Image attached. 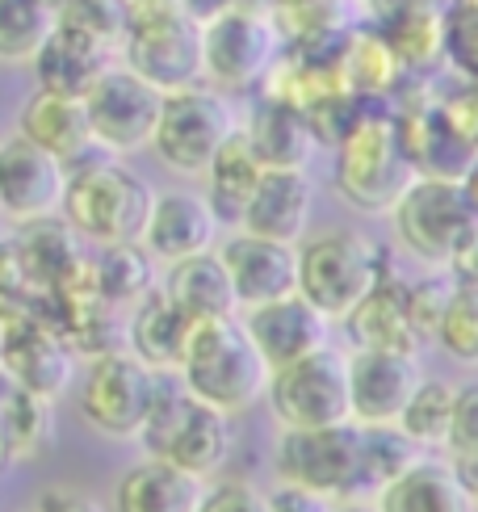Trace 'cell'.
<instances>
[{"label": "cell", "instance_id": "obj_4", "mask_svg": "<svg viewBox=\"0 0 478 512\" xmlns=\"http://www.w3.org/2000/svg\"><path fill=\"white\" fill-rule=\"evenodd\" d=\"M118 63L156 84L160 93L202 84V26L177 0H139L126 13Z\"/></svg>", "mask_w": 478, "mask_h": 512}, {"label": "cell", "instance_id": "obj_10", "mask_svg": "<svg viewBox=\"0 0 478 512\" xmlns=\"http://www.w3.org/2000/svg\"><path fill=\"white\" fill-rule=\"evenodd\" d=\"M281 47H286V38H281L273 13L227 9L223 17L202 26V80L223 93L260 89Z\"/></svg>", "mask_w": 478, "mask_h": 512}, {"label": "cell", "instance_id": "obj_48", "mask_svg": "<svg viewBox=\"0 0 478 512\" xmlns=\"http://www.w3.org/2000/svg\"><path fill=\"white\" fill-rule=\"evenodd\" d=\"M462 189H466V198H470V206L478 210V156L470 160V168L462 173Z\"/></svg>", "mask_w": 478, "mask_h": 512}, {"label": "cell", "instance_id": "obj_2", "mask_svg": "<svg viewBox=\"0 0 478 512\" xmlns=\"http://www.w3.org/2000/svg\"><path fill=\"white\" fill-rule=\"evenodd\" d=\"M416 177L420 173L399 143L390 105L365 101L349 135L336 143V168H332L336 194L361 215H390L395 202L403 198V189Z\"/></svg>", "mask_w": 478, "mask_h": 512}, {"label": "cell", "instance_id": "obj_3", "mask_svg": "<svg viewBox=\"0 0 478 512\" xmlns=\"http://www.w3.org/2000/svg\"><path fill=\"white\" fill-rule=\"evenodd\" d=\"M151 189L135 168H126L118 156H93L68 168V189H63V223L80 240L105 244H130L143 240V227L151 215Z\"/></svg>", "mask_w": 478, "mask_h": 512}, {"label": "cell", "instance_id": "obj_46", "mask_svg": "<svg viewBox=\"0 0 478 512\" xmlns=\"http://www.w3.org/2000/svg\"><path fill=\"white\" fill-rule=\"evenodd\" d=\"M177 5L198 21V26H206V21H214V17H223L227 9H239V0H177Z\"/></svg>", "mask_w": 478, "mask_h": 512}, {"label": "cell", "instance_id": "obj_42", "mask_svg": "<svg viewBox=\"0 0 478 512\" xmlns=\"http://www.w3.org/2000/svg\"><path fill=\"white\" fill-rule=\"evenodd\" d=\"M198 512H269V496L244 479H223L202 492Z\"/></svg>", "mask_w": 478, "mask_h": 512}, {"label": "cell", "instance_id": "obj_24", "mask_svg": "<svg viewBox=\"0 0 478 512\" xmlns=\"http://www.w3.org/2000/svg\"><path fill=\"white\" fill-rule=\"evenodd\" d=\"M248 147L265 168H307L311 156L319 152V139L311 131L307 114L298 105L273 101V97H256L248 118L239 122Z\"/></svg>", "mask_w": 478, "mask_h": 512}, {"label": "cell", "instance_id": "obj_17", "mask_svg": "<svg viewBox=\"0 0 478 512\" xmlns=\"http://www.w3.org/2000/svg\"><path fill=\"white\" fill-rule=\"evenodd\" d=\"M424 382L420 353L390 349H353L349 353V387L357 424H399L407 399Z\"/></svg>", "mask_w": 478, "mask_h": 512}, {"label": "cell", "instance_id": "obj_22", "mask_svg": "<svg viewBox=\"0 0 478 512\" xmlns=\"http://www.w3.org/2000/svg\"><path fill=\"white\" fill-rule=\"evenodd\" d=\"M193 324L172 298L156 286L151 294H143L126 315V349L135 353L143 366L160 370V374H177L185 361V345L193 336Z\"/></svg>", "mask_w": 478, "mask_h": 512}, {"label": "cell", "instance_id": "obj_14", "mask_svg": "<svg viewBox=\"0 0 478 512\" xmlns=\"http://www.w3.org/2000/svg\"><path fill=\"white\" fill-rule=\"evenodd\" d=\"M68 189V164L26 135L0 139V215L13 223L55 219Z\"/></svg>", "mask_w": 478, "mask_h": 512}, {"label": "cell", "instance_id": "obj_38", "mask_svg": "<svg viewBox=\"0 0 478 512\" xmlns=\"http://www.w3.org/2000/svg\"><path fill=\"white\" fill-rule=\"evenodd\" d=\"M441 63L458 80H478V0H445Z\"/></svg>", "mask_w": 478, "mask_h": 512}, {"label": "cell", "instance_id": "obj_9", "mask_svg": "<svg viewBox=\"0 0 478 512\" xmlns=\"http://www.w3.org/2000/svg\"><path fill=\"white\" fill-rule=\"evenodd\" d=\"M265 399L281 429H323V424L353 420L349 353L323 345L307 357L269 370Z\"/></svg>", "mask_w": 478, "mask_h": 512}, {"label": "cell", "instance_id": "obj_1", "mask_svg": "<svg viewBox=\"0 0 478 512\" xmlns=\"http://www.w3.org/2000/svg\"><path fill=\"white\" fill-rule=\"evenodd\" d=\"M177 374L193 399H202L227 416L252 408L256 399H265L269 387V361L252 345L239 315L198 319Z\"/></svg>", "mask_w": 478, "mask_h": 512}, {"label": "cell", "instance_id": "obj_33", "mask_svg": "<svg viewBox=\"0 0 478 512\" xmlns=\"http://www.w3.org/2000/svg\"><path fill=\"white\" fill-rule=\"evenodd\" d=\"M424 458V450L411 441L399 424H361V475L357 500H374L386 483H395Z\"/></svg>", "mask_w": 478, "mask_h": 512}, {"label": "cell", "instance_id": "obj_35", "mask_svg": "<svg viewBox=\"0 0 478 512\" xmlns=\"http://www.w3.org/2000/svg\"><path fill=\"white\" fill-rule=\"evenodd\" d=\"M59 26V0H0V63L30 68Z\"/></svg>", "mask_w": 478, "mask_h": 512}, {"label": "cell", "instance_id": "obj_51", "mask_svg": "<svg viewBox=\"0 0 478 512\" xmlns=\"http://www.w3.org/2000/svg\"><path fill=\"white\" fill-rule=\"evenodd\" d=\"M470 84H474V93H478V80H470Z\"/></svg>", "mask_w": 478, "mask_h": 512}, {"label": "cell", "instance_id": "obj_32", "mask_svg": "<svg viewBox=\"0 0 478 512\" xmlns=\"http://www.w3.org/2000/svg\"><path fill=\"white\" fill-rule=\"evenodd\" d=\"M156 265L160 261L139 240H130V244H105L97 252V261L89 265V282L97 286V294L105 298V303L130 311L143 294H151V290L160 286Z\"/></svg>", "mask_w": 478, "mask_h": 512}, {"label": "cell", "instance_id": "obj_15", "mask_svg": "<svg viewBox=\"0 0 478 512\" xmlns=\"http://www.w3.org/2000/svg\"><path fill=\"white\" fill-rule=\"evenodd\" d=\"M0 370H5L17 387L55 403L76 378V349L42 315H21L17 324L0 336Z\"/></svg>", "mask_w": 478, "mask_h": 512}, {"label": "cell", "instance_id": "obj_50", "mask_svg": "<svg viewBox=\"0 0 478 512\" xmlns=\"http://www.w3.org/2000/svg\"><path fill=\"white\" fill-rule=\"evenodd\" d=\"M9 462H13V458H9V445H5V437H0V475H5Z\"/></svg>", "mask_w": 478, "mask_h": 512}, {"label": "cell", "instance_id": "obj_40", "mask_svg": "<svg viewBox=\"0 0 478 512\" xmlns=\"http://www.w3.org/2000/svg\"><path fill=\"white\" fill-rule=\"evenodd\" d=\"M453 286H458V273L453 269H437V273L420 277V282H407V307H411V319H416L424 340L437 336V324H441V315L449 307Z\"/></svg>", "mask_w": 478, "mask_h": 512}, {"label": "cell", "instance_id": "obj_18", "mask_svg": "<svg viewBox=\"0 0 478 512\" xmlns=\"http://www.w3.org/2000/svg\"><path fill=\"white\" fill-rule=\"evenodd\" d=\"M244 328L252 336V345L260 349V357L269 361V370H277V366H286V361H298V357L328 345L332 319L315 303H307L302 294H286L265 307H248Z\"/></svg>", "mask_w": 478, "mask_h": 512}, {"label": "cell", "instance_id": "obj_39", "mask_svg": "<svg viewBox=\"0 0 478 512\" xmlns=\"http://www.w3.org/2000/svg\"><path fill=\"white\" fill-rule=\"evenodd\" d=\"M126 13H130L126 0H59L63 26L97 38L101 47H110L114 55H118V42H122V30H126Z\"/></svg>", "mask_w": 478, "mask_h": 512}, {"label": "cell", "instance_id": "obj_31", "mask_svg": "<svg viewBox=\"0 0 478 512\" xmlns=\"http://www.w3.org/2000/svg\"><path fill=\"white\" fill-rule=\"evenodd\" d=\"M260 173H265V164L256 160V152L248 147L244 131H235L223 152L210 160V168L202 173L206 181V202L214 210V219H219L223 227H239V219H244V206L252 198V189L260 181Z\"/></svg>", "mask_w": 478, "mask_h": 512}, {"label": "cell", "instance_id": "obj_27", "mask_svg": "<svg viewBox=\"0 0 478 512\" xmlns=\"http://www.w3.org/2000/svg\"><path fill=\"white\" fill-rule=\"evenodd\" d=\"M114 63V51L101 47L97 38L80 34L72 26H55V34L42 42V51L34 55V76H38V89H51V93H68V97H84L89 84Z\"/></svg>", "mask_w": 478, "mask_h": 512}, {"label": "cell", "instance_id": "obj_16", "mask_svg": "<svg viewBox=\"0 0 478 512\" xmlns=\"http://www.w3.org/2000/svg\"><path fill=\"white\" fill-rule=\"evenodd\" d=\"M219 256L235 286L239 311L298 294V244L265 240V236H252V231L235 227V236L219 244Z\"/></svg>", "mask_w": 478, "mask_h": 512}, {"label": "cell", "instance_id": "obj_7", "mask_svg": "<svg viewBox=\"0 0 478 512\" xmlns=\"http://www.w3.org/2000/svg\"><path fill=\"white\" fill-rule=\"evenodd\" d=\"M386 273V248L357 231H328L298 244V294L332 324L349 315Z\"/></svg>", "mask_w": 478, "mask_h": 512}, {"label": "cell", "instance_id": "obj_49", "mask_svg": "<svg viewBox=\"0 0 478 512\" xmlns=\"http://www.w3.org/2000/svg\"><path fill=\"white\" fill-rule=\"evenodd\" d=\"M336 512H378V504H369V500H344Z\"/></svg>", "mask_w": 478, "mask_h": 512}, {"label": "cell", "instance_id": "obj_23", "mask_svg": "<svg viewBox=\"0 0 478 512\" xmlns=\"http://www.w3.org/2000/svg\"><path fill=\"white\" fill-rule=\"evenodd\" d=\"M344 324H349L353 349L420 353V345H424V336H420L416 319H411V307H407V282H399L395 273H386L382 282L344 315Z\"/></svg>", "mask_w": 478, "mask_h": 512}, {"label": "cell", "instance_id": "obj_5", "mask_svg": "<svg viewBox=\"0 0 478 512\" xmlns=\"http://www.w3.org/2000/svg\"><path fill=\"white\" fill-rule=\"evenodd\" d=\"M139 441L147 458H164L189 475L210 479L231 454V416L193 399L181 382H172L164 374Z\"/></svg>", "mask_w": 478, "mask_h": 512}, {"label": "cell", "instance_id": "obj_45", "mask_svg": "<svg viewBox=\"0 0 478 512\" xmlns=\"http://www.w3.org/2000/svg\"><path fill=\"white\" fill-rule=\"evenodd\" d=\"M361 13L369 26H378V21L395 17V13H407V9H420V5H445V0H357Z\"/></svg>", "mask_w": 478, "mask_h": 512}, {"label": "cell", "instance_id": "obj_19", "mask_svg": "<svg viewBox=\"0 0 478 512\" xmlns=\"http://www.w3.org/2000/svg\"><path fill=\"white\" fill-rule=\"evenodd\" d=\"M219 231L223 223L214 219L206 194H198V189H164V194L151 198V215L139 244L160 265H172L181 256L210 252L219 244Z\"/></svg>", "mask_w": 478, "mask_h": 512}, {"label": "cell", "instance_id": "obj_37", "mask_svg": "<svg viewBox=\"0 0 478 512\" xmlns=\"http://www.w3.org/2000/svg\"><path fill=\"white\" fill-rule=\"evenodd\" d=\"M432 340H437L453 361L478 366V282H462L458 277V286L449 294V307H445Z\"/></svg>", "mask_w": 478, "mask_h": 512}, {"label": "cell", "instance_id": "obj_13", "mask_svg": "<svg viewBox=\"0 0 478 512\" xmlns=\"http://www.w3.org/2000/svg\"><path fill=\"white\" fill-rule=\"evenodd\" d=\"M80 101L84 114H89L93 143L105 156H135L151 147L164 93L156 84H147L139 72H130L126 63H110Z\"/></svg>", "mask_w": 478, "mask_h": 512}, {"label": "cell", "instance_id": "obj_43", "mask_svg": "<svg viewBox=\"0 0 478 512\" xmlns=\"http://www.w3.org/2000/svg\"><path fill=\"white\" fill-rule=\"evenodd\" d=\"M269 512H336L328 496H315L307 487L294 483H277L269 492Z\"/></svg>", "mask_w": 478, "mask_h": 512}, {"label": "cell", "instance_id": "obj_47", "mask_svg": "<svg viewBox=\"0 0 478 512\" xmlns=\"http://www.w3.org/2000/svg\"><path fill=\"white\" fill-rule=\"evenodd\" d=\"M453 273L462 277V282H478V236L470 240V248L458 256V265H453Z\"/></svg>", "mask_w": 478, "mask_h": 512}, {"label": "cell", "instance_id": "obj_21", "mask_svg": "<svg viewBox=\"0 0 478 512\" xmlns=\"http://www.w3.org/2000/svg\"><path fill=\"white\" fill-rule=\"evenodd\" d=\"M17 135H26L30 143L47 147V152L59 156L68 168L101 156V147L93 143V131H89L84 101L80 97H68V93L38 89L34 97L21 101V110H17Z\"/></svg>", "mask_w": 478, "mask_h": 512}, {"label": "cell", "instance_id": "obj_30", "mask_svg": "<svg viewBox=\"0 0 478 512\" xmlns=\"http://www.w3.org/2000/svg\"><path fill=\"white\" fill-rule=\"evenodd\" d=\"M340 72H344V84L365 101H390L411 80V72L403 68L395 47H390V42L382 38V30L369 26V21L365 26H353Z\"/></svg>", "mask_w": 478, "mask_h": 512}, {"label": "cell", "instance_id": "obj_12", "mask_svg": "<svg viewBox=\"0 0 478 512\" xmlns=\"http://www.w3.org/2000/svg\"><path fill=\"white\" fill-rule=\"evenodd\" d=\"M160 370L143 366L130 349H114L89 357V370L80 378V416L105 437H139L143 420L156 403Z\"/></svg>", "mask_w": 478, "mask_h": 512}, {"label": "cell", "instance_id": "obj_29", "mask_svg": "<svg viewBox=\"0 0 478 512\" xmlns=\"http://www.w3.org/2000/svg\"><path fill=\"white\" fill-rule=\"evenodd\" d=\"M374 504L378 512H478L458 471L437 458H420L395 483H386Z\"/></svg>", "mask_w": 478, "mask_h": 512}, {"label": "cell", "instance_id": "obj_44", "mask_svg": "<svg viewBox=\"0 0 478 512\" xmlns=\"http://www.w3.org/2000/svg\"><path fill=\"white\" fill-rule=\"evenodd\" d=\"M30 512H105V508L93 496L72 492V487H47V492H38Z\"/></svg>", "mask_w": 478, "mask_h": 512}, {"label": "cell", "instance_id": "obj_36", "mask_svg": "<svg viewBox=\"0 0 478 512\" xmlns=\"http://www.w3.org/2000/svg\"><path fill=\"white\" fill-rule=\"evenodd\" d=\"M453 391L449 382L441 378H424L416 395L407 399V408L399 416V429L420 445V450H437V445H445L449 437V420H453Z\"/></svg>", "mask_w": 478, "mask_h": 512}, {"label": "cell", "instance_id": "obj_52", "mask_svg": "<svg viewBox=\"0 0 478 512\" xmlns=\"http://www.w3.org/2000/svg\"><path fill=\"white\" fill-rule=\"evenodd\" d=\"M126 5H139V0H126Z\"/></svg>", "mask_w": 478, "mask_h": 512}, {"label": "cell", "instance_id": "obj_41", "mask_svg": "<svg viewBox=\"0 0 478 512\" xmlns=\"http://www.w3.org/2000/svg\"><path fill=\"white\" fill-rule=\"evenodd\" d=\"M445 450H449V458L478 454V378L462 382V387L453 391V420H449Z\"/></svg>", "mask_w": 478, "mask_h": 512}, {"label": "cell", "instance_id": "obj_8", "mask_svg": "<svg viewBox=\"0 0 478 512\" xmlns=\"http://www.w3.org/2000/svg\"><path fill=\"white\" fill-rule=\"evenodd\" d=\"M235 131H239V114L231 105V93L202 80V84H189V89L164 93L156 135H151V152L172 173L202 177Z\"/></svg>", "mask_w": 478, "mask_h": 512}, {"label": "cell", "instance_id": "obj_28", "mask_svg": "<svg viewBox=\"0 0 478 512\" xmlns=\"http://www.w3.org/2000/svg\"><path fill=\"white\" fill-rule=\"evenodd\" d=\"M206 479L181 471L164 458H143L118 479L114 512H198Z\"/></svg>", "mask_w": 478, "mask_h": 512}, {"label": "cell", "instance_id": "obj_25", "mask_svg": "<svg viewBox=\"0 0 478 512\" xmlns=\"http://www.w3.org/2000/svg\"><path fill=\"white\" fill-rule=\"evenodd\" d=\"M76 231L63 223V215H55V219H34V223H21V231L9 240L13 244V252H17V261H21V269H26V277H30V286L38 290V294H51V290H59V286H68L72 277L89 265L80 256V248H76Z\"/></svg>", "mask_w": 478, "mask_h": 512}, {"label": "cell", "instance_id": "obj_34", "mask_svg": "<svg viewBox=\"0 0 478 512\" xmlns=\"http://www.w3.org/2000/svg\"><path fill=\"white\" fill-rule=\"evenodd\" d=\"M382 38L395 47L403 68L411 76H428L441 63V38H445V5H420L378 21Z\"/></svg>", "mask_w": 478, "mask_h": 512}, {"label": "cell", "instance_id": "obj_20", "mask_svg": "<svg viewBox=\"0 0 478 512\" xmlns=\"http://www.w3.org/2000/svg\"><path fill=\"white\" fill-rule=\"evenodd\" d=\"M311 210H315V181L307 177V168H265L244 206L239 227L265 240L302 244L311 227Z\"/></svg>", "mask_w": 478, "mask_h": 512}, {"label": "cell", "instance_id": "obj_26", "mask_svg": "<svg viewBox=\"0 0 478 512\" xmlns=\"http://www.w3.org/2000/svg\"><path fill=\"white\" fill-rule=\"evenodd\" d=\"M160 290L177 303L189 319H219V315H239V303H235V286L227 277V265L219 248L210 252H193V256H181V261L164 265V277H160Z\"/></svg>", "mask_w": 478, "mask_h": 512}, {"label": "cell", "instance_id": "obj_11", "mask_svg": "<svg viewBox=\"0 0 478 512\" xmlns=\"http://www.w3.org/2000/svg\"><path fill=\"white\" fill-rule=\"evenodd\" d=\"M361 475V424H323V429H286L277 441V483L307 487L328 500H357Z\"/></svg>", "mask_w": 478, "mask_h": 512}, {"label": "cell", "instance_id": "obj_6", "mask_svg": "<svg viewBox=\"0 0 478 512\" xmlns=\"http://www.w3.org/2000/svg\"><path fill=\"white\" fill-rule=\"evenodd\" d=\"M390 223L399 244L432 269H453L478 236V210L453 177H416L390 210Z\"/></svg>", "mask_w": 478, "mask_h": 512}]
</instances>
